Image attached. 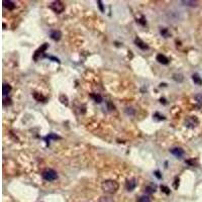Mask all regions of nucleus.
I'll return each instance as SVG.
<instances>
[{
  "label": "nucleus",
  "mask_w": 202,
  "mask_h": 202,
  "mask_svg": "<svg viewBox=\"0 0 202 202\" xmlns=\"http://www.w3.org/2000/svg\"><path fill=\"white\" fill-rule=\"evenodd\" d=\"M11 91V86L7 83H4L3 84V88H2V92H3V95H8Z\"/></svg>",
  "instance_id": "11"
},
{
  "label": "nucleus",
  "mask_w": 202,
  "mask_h": 202,
  "mask_svg": "<svg viewBox=\"0 0 202 202\" xmlns=\"http://www.w3.org/2000/svg\"><path fill=\"white\" fill-rule=\"evenodd\" d=\"M161 35H164L165 37H170V34L168 32V29H167V28H163V29H161Z\"/></svg>",
  "instance_id": "23"
},
{
  "label": "nucleus",
  "mask_w": 202,
  "mask_h": 202,
  "mask_svg": "<svg viewBox=\"0 0 202 202\" xmlns=\"http://www.w3.org/2000/svg\"><path fill=\"white\" fill-rule=\"evenodd\" d=\"M173 79H174L175 81H177V82H182L184 78H183L182 74H174L173 75Z\"/></svg>",
  "instance_id": "21"
},
{
  "label": "nucleus",
  "mask_w": 202,
  "mask_h": 202,
  "mask_svg": "<svg viewBox=\"0 0 202 202\" xmlns=\"http://www.w3.org/2000/svg\"><path fill=\"white\" fill-rule=\"evenodd\" d=\"M144 191L147 192V193H154V192L156 191V186L154 185V186H147L146 188H144Z\"/></svg>",
  "instance_id": "20"
},
{
  "label": "nucleus",
  "mask_w": 202,
  "mask_h": 202,
  "mask_svg": "<svg viewBox=\"0 0 202 202\" xmlns=\"http://www.w3.org/2000/svg\"><path fill=\"white\" fill-rule=\"evenodd\" d=\"M195 100L197 102V104H198V106H201L202 105V94H198L195 96Z\"/></svg>",
  "instance_id": "22"
},
{
  "label": "nucleus",
  "mask_w": 202,
  "mask_h": 202,
  "mask_svg": "<svg viewBox=\"0 0 202 202\" xmlns=\"http://www.w3.org/2000/svg\"><path fill=\"white\" fill-rule=\"evenodd\" d=\"M42 177L44 178L46 181L52 182L58 179V173L53 169H46L44 172L42 173Z\"/></svg>",
  "instance_id": "2"
},
{
  "label": "nucleus",
  "mask_w": 202,
  "mask_h": 202,
  "mask_svg": "<svg viewBox=\"0 0 202 202\" xmlns=\"http://www.w3.org/2000/svg\"><path fill=\"white\" fill-rule=\"evenodd\" d=\"M178 186H179V179H178V178H176V179H175V184H174V188L177 189Z\"/></svg>",
  "instance_id": "28"
},
{
  "label": "nucleus",
  "mask_w": 202,
  "mask_h": 202,
  "mask_svg": "<svg viewBox=\"0 0 202 202\" xmlns=\"http://www.w3.org/2000/svg\"><path fill=\"white\" fill-rule=\"evenodd\" d=\"M134 44L137 45V47H139V49H142V51H144V50H148L149 49L148 45H147L144 42H142L141 39H139V37H137V39L134 40Z\"/></svg>",
  "instance_id": "8"
},
{
  "label": "nucleus",
  "mask_w": 202,
  "mask_h": 202,
  "mask_svg": "<svg viewBox=\"0 0 202 202\" xmlns=\"http://www.w3.org/2000/svg\"><path fill=\"white\" fill-rule=\"evenodd\" d=\"M3 6L6 7V8L9 9V10H12L14 7H15V4H14V2H12V1H4Z\"/></svg>",
  "instance_id": "13"
},
{
  "label": "nucleus",
  "mask_w": 202,
  "mask_h": 202,
  "mask_svg": "<svg viewBox=\"0 0 202 202\" xmlns=\"http://www.w3.org/2000/svg\"><path fill=\"white\" fill-rule=\"evenodd\" d=\"M186 125L188 127H195L197 124H198V120H197V118L195 116H191V117H189L188 119L186 120Z\"/></svg>",
  "instance_id": "6"
},
{
  "label": "nucleus",
  "mask_w": 202,
  "mask_h": 202,
  "mask_svg": "<svg viewBox=\"0 0 202 202\" xmlns=\"http://www.w3.org/2000/svg\"><path fill=\"white\" fill-rule=\"evenodd\" d=\"M192 80L194 81L196 85H202V79L198 74H193L192 75Z\"/></svg>",
  "instance_id": "12"
},
{
  "label": "nucleus",
  "mask_w": 202,
  "mask_h": 202,
  "mask_svg": "<svg viewBox=\"0 0 202 202\" xmlns=\"http://www.w3.org/2000/svg\"><path fill=\"white\" fill-rule=\"evenodd\" d=\"M155 176L157 178H158V179H161L162 178V175H160V172H159V171H156L155 172Z\"/></svg>",
  "instance_id": "29"
},
{
  "label": "nucleus",
  "mask_w": 202,
  "mask_h": 202,
  "mask_svg": "<svg viewBox=\"0 0 202 202\" xmlns=\"http://www.w3.org/2000/svg\"><path fill=\"white\" fill-rule=\"evenodd\" d=\"M34 97H35V100H37V101H46V97H44V96H42V95H40L39 93H37V92H35L34 93Z\"/></svg>",
  "instance_id": "18"
},
{
  "label": "nucleus",
  "mask_w": 202,
  "mask_h": 202,
  "mask_svg": "<svg viewBox=\"0 0 202 202\" xmlns=\"http://www.w3.org/2000/svg\"><path fill=\"white\" fill-rule=\"evenodd\" d=\"M170 152L178 159H181L184 156V150L181 148H173L170 150Z\"/></svg>",
  "instance_id": "5"
},
{
  "label": "nucleus",
  "mask_w": 202,
  "mask_h": 202,
  "mask_svg": "<svg viewBox=\"0 0 202 202\" xmlns=\"http://www.w3.org/2000/svg\"><path fill=\"white\" fill-rule=\"evenodd\" d=\"M60 101L64 104V105L68 106V104H69V102H68V97L66 96V95H64V94H63V95H61V96H60Z\"/></svg>",
  "instance_id": "19"
},
{
  "label": "nucleus",
  "mask_w": 202,
  "mask_h": 202,
  "mask_svg": "<svg viewBox=\"0 0 202 202\" xmlns=\"http://www.w3.org/2000/svg\"><path fill=\"white\" fill-rule=\"evenodd\" d=\"M51 37L54 40L58 42V40H60L61 37H62V32H60V30H54V32H51Z\"/></svg>",
  "instance_id": "10"
},
{
  "label": "nucleus",
  "mask_w": 202,
  "mask_h": 202,
  "mask_svg": "<svg viewBox=\"0 0 202 202\" xmlns=\"http://www.w3.org/2000/svg\"><path fill=\"white\" fill-rule=\"evenodd\" d=\"M99 202H114V200H113L112 197L104 195V196H101L100 198H99Z\"/></svg>",
  "instance_id": "14"
},
{
  "label": "nucleus",
  "mask_w": 202,
  "mask_h": 202,
  "mask_svg": "<svg viewBox=\"0 0 202 202\" xmlns=\"http://www.w3.org/2000/svg\"><path fill=\"white\" fill-rule=\"evenodd\" d=\"M47 49V44H44V45H42V46L40 47V49L37 50V51L35 53V56H34L35 61H37V59H39V57L40 56V55H42V54H44V52L46 51Z\"/></svg>",
  "instance_id": "7"
},
{
  "label": "nucleus",
  "mask_w": 202,
  "mask_h": 202,
  "mask_svg": "<svg viewBox=\"0 0 202 202\" xmlns=\"http://www.w3.org/2000/svg\"><path fill=\"white\" fill-rule=\"evenodd\" d=\"M157 61H158L160 64H163V65H167V64H169V59L162 54H159L158 56H157Z\"/></svg>",
  "instance_id": "9"
},
{
  "label": "nucleus",
  "mask_w": 202,
  "mask_h": 202,
  "mask_svg": "<svg viewBox=\"0 0 202 202\" xmlns=\"http://www.w3.org/2000/svg\"><path fill=\"white\" fill-rule=\"evenodd\" d=\"M50 8L56 13H62L64 10H65V4H64L62 1H54L51 3Z\"/></svg>",
  "instance_id": "3"
},
{
  "label": "nucleus",
  "mask_w": 202,
  "mask_h": 202,
  "mask_svg": "<svg viewBox=\"0 0 202 202\" xmlns=\"http://www.w3.org/2000/svg\"><path fill=\"white\" fill-rule=\"evenodd\" d=\"M161 189H162V191H163L164 193L170 194V189H169L167 186H164V185H162V186H161Z\"/></svg>",
  "instance_id": "25"
},
{
  "label": "nucleus",
  "mask_w": 202,
  "mask_h": 202,
  "mask_svg": "<svg viewBox=\"0 0 202 202\" xmlns=\"http://www.w3.org/2000/svg\"><path fill=\"white\" fill-rule=\"evenodd\" d=\"M125 112H127V114L134 115V109H132V108H127V109H125Z\"/></svg>",
  "instance_id": "27"
},
{
  "label": "nucleus",
  "mask_w": 202,
  "mask_h": 202,
  "mask_svg": "<svg viewBox=\"0 0 202 202\" xmlns=\"http://www.w3.org/2000/svg\"><path fill=\"white\" fill-rule=\"evenodd\" d=\"M137 183L134 178L128 179L127 183H125V188H127V191H132V190H134V188L137 187Z\"/></svg>",
  "instance_id": "4"
},
{
  "label": "nucleus",
  "mask_w": 202,
  "mask_h": 202,
  "mask_svg": "<svg viewBox=\"0 0 202 202\" xmlns=\"http://www.w3.org/2000/svg\"><path fill=\"white\" fill-rule=\"evenodd\" d=\"M182 3L186 6H191V7L197 6V1H188V0H186V1H182Z\"/></svg>",
  "instance_id": "16"
},
{
  "label": "nucleus",
  "mask_w": 202,
  "mask_h": 202,
  "mask_svg": "<svg viewBox=\"0 0 202 202\" xmlns=\"http://www.w3.org/2000/svg\"><path fill=\"white\" fill-rule=\"evenodd\" d=\"M91 98H93L96 103H101L102 102V97L99 94H91Z\"/></svg>",
  "instance_id": "15"
},
{
  "label": "nucleus",
  "mask_w": 202,
  "mask_h": 202,
  "mask_svg": "<svg viewBox=\"0 0 202 202\" xmlns=\"http://www.w3.org/2000/svg\"><path fill=\"white\" fill-rule=\"evenodd\" d=\"M47 139H60L61 137H59V135L55 134H50L49 135H47Z\"/></svg>",
  "instance_id": "24"
},
{
  "label": "nucleus",
  "mask_w": 202,
  "mask_h": 202,
  "mask_svg": "<svg viewBox=\"0 0 202 202\" xmlns=\"http://www.w3.org/2000/svg\"><path fill=\"white\" fill-rule=\"evenodd\" d=\"M119 188L118 183L114 180H106L101 184V189L107 194H114Z\"/></svg>",
  "instance_id": "1"
},
{
  "label": "nucleus",
  "mask_w": 202,
  "mask_h": 202,
  "mask_svg": "<svg viewBox=\"0 0 202 202\" xmlns=\"http://www.w3.org/2000/svg\"><path fill=\"white\" fill-rule=\"evenodd\" d=\"M137 202H152V200H151V198H150L149 196L144 195V196L139 197V198L137 200Z\"/></svg>",
  "instance_id": "17"
},
{
  "label": "nucleus",
  "mask_w": 202,
  "mask_h": 202,
  "mask_svg": "<svg viewBox=\"0 0 202 202\" xmlns=\"http://www.w3.org/2000/svg\"><path fill=\"white\" fill-rule=\"evenodd\" d=\"M97 4H98L99 9H100L101 12H104V7H103V4H102V1H101V0H98V1H97Z\"/></svg>",
  "instance_id": "26"
}]
</instances>
